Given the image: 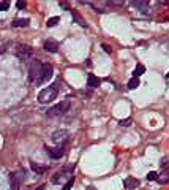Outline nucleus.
I'll list each match as a JSON object with an SVG mask.
<instances>
[{"label": "nucleus", "mask_w": 169, "mask_h": 190, "mask_svg": "<svg viewBox=\"0 0 169 190\" xmlns=\"http://www.w3.org/2000/svg\"><path fill=\"white\" fill-rule=\"evenodd\" d=\"M48 155L51 158H60L65 155V146H59V147H46Z\"/></svg>", "instance_id": "nucleus-6"}, {"label": "nucleus", "mask_w": 169, "mask_h": 190, "mask_svg": "<svg viewBox=\"0 0 169 190\" xmlns=\"http://www.w3.org/2000/svg\"><path fill=\"white\" fill-rule=\"evenodd\" d=\"M144 73H146V67L139 63V65L136 67L134 73H133V78H137V79H139V76H141V75H144Z\"/></svg>", "instance_id": "nucleus-15"}, {"label": "nucleus", "mask_w": 169, "mask_h": 190, "mask_svg": "<svg viewBox=\"0 0 169 190\" xmlns=\"http://www.w3.org/2000/svg\"><path fill=\"white\" fill-rule=\"evenodd\" d=\"M16 6H18L19 10H24V8L27 6V3H25V2H18V3H16Z\"/></svg>", "instance_id": "nucleus-26"}, {"label": "nucleus", "mask_w": 169, "mask_h": 190, "mask_svg": "<svg viewBox=\"0 0 169 190\" xmlns=\"http://www.w3.org/2000/svg\"><path fill=\"white\" fill-rule=\"evenodd\" d=\"M131 119H123V120H120L119 122V125H122V127H128V125H131Z\"/></svg>", "instance_id": "nucleus-22"}, {"label": "nucleus", "mask_w": 169, "mask_h": 190, "mask_svg": "<svg viewBox=\"0 0 169 190\" xmlns=\"http://www.w3.org/2000/svg\"><path fill=\"white\" fill-rule=\"evenodd\" d=\"M66 138H68V132L66 130H55L52 133V136H51V140L54 143H63Z\"/></svg>", "instance_id": "nucleus-7"}, {"label": "nucleus", "mask_w": 169, "mask_h": 190, "mask_svg": "<svg viewBox=\"0 0 169 190\" xmlns=\"http://www.w3.org/2000/svg\"><path fill=\"white\" fill-rule=\"evenodd\" d=\"M139 181L136 179V178H126L125 181H123V185H125V188H128V190H134V188H137L139 187Z\"/></svg>", "instance_id": "nucleus-9"}, {"label": "nucleus", "mask_w": 169, "mask_h": 190, "mask_svg": "<svg viewBox=\"0 0 169 190\" xmlns=\"http://www.w3.org/2000/svg\"><path fill=\"white\" fill-rule=\"evenodd\" d=\"M147 179H149V181H157V179H158V173H157V171H150V173L147 174Z\"/></svg>", "instance_id": "nucleus-19"}, {"label": "nucleus", "mask_w": 169, "mask_h": 190, "mask_svg": "<svg viewBox=\"0 0 169 190\" xmlns=\"http://www.w3.org/2000/svg\"><path fill=\"white\" fill-rule=\"evenodd\" d=\"M73 184H74V178H70V181H68V182L63 185V190H71Z\"/></svg>", "instance_id": "nucleus-20"}, {"label": "nucleus", "mask_w": 169, "mask_h": 190, "mask_svg": "<svg viewBox=\"0 0 169 190\" xmlns=\"http://www.w3.org/2000/svg\"><path fill=\"white\" fill-rule=\"evenodd\" d=\"M41 67H43V63H41L40 60H32L30 62V67H29V81L30 83H35L40 78V73H41Z\"/></svg>", "instance_id": "nucleus-3"}, {"label": "nucleus", "mask_w": 169, "mask_h": 190, "mask_svg": "<svg viewBox=\"0 0 169 190\" xmlns=\"http://www.w3.org/2000/svg\"><path fill=\"white\" fill-rule=\"evenodd\" d=\"M100 84H101V79H100V78L95 76V75H89V78H87V86H89L90 89L100 87Z\"/></svg>", "instance_id": "nucleus-10"}, {"label": "nucleus", "mask_w": 169, "mask_h": 190, "mask_svg": "<svg viewBox=\"0 0 169 190\" xmlns=\"http://www.w3.org/2000/svg\"><path fill=\"white\" fill-rule=\"evenodd\" d=\"M101 48H103V51H104V52H108V54H111V52H112L111 46H109V45H106V43H103V45H101Z\"/></svg>", "instance_id": "nucleus-24"}, {"label": "nucleus", "mask_w": 169, "mask_h": 190, "mask_svg": "<svg viewBox=\"0 0 169 190\" xmlns=\"http://www.w3.org/2000/svg\"><path fill=\"white\" fill-rule=\"evenodd\" d=\"M139 87V79L137 78H131L130 81H128V89H137Z\"/></svg>", "instance_id": "nucleus-17"}, {"label": "nucleus", "mask_w": 169, "mask_h": 190, "mask_svg": "<svg viewBox=\"0 0 169 190\" xmlns=\"http://www.w3.org/2000/svg\"><path fill=\"white\" fill-rule=\"evenodd\" d=\"M59 22H60V18H59V16H54V18H51V19L48 21V27H55Z\"/></svg>", "instance_id": "nucleus-18"}, {"label": "nucleus", "mask_w": 169, "mask_h": 190, "mask_svg": "<svg viewBox=\"0 0 169 190\" xmlns=\"http://www.w3.org/2000/svg\"><path fill=\"white\" fill-rule=\"evenodd\" d=\"M57 95H59V86L57 84H52L49 87H44L43 90H40L38 101L40 103H49V101L57 98Z\"/></svg>", "instance_id": "nucleus-1"}, {"label": "nucleus", "mask_w": 169, "mask_h": 190, "mask_svg": "<svg viewBox=\"0 0 169 190\" xmlns=\"http://www.w3.org/2000/svg\"><path fill=\"white\" fill-rule=\"evenodd\" d=\"M87 190H96V187H93V185H89V187H87Z\"/></svg>", "instance_id": "nucleus-27"}, {"label": "nucleus", "mask_w": 169, "mask_h": 190, "mask_svg": "<svg viewBox=\"0 0 169 190\" xmlns=\"http://www.w3.org/2000/svg\"><path fill=\"white\" fill-rule=\"evenodd\" d=\"M134 5H136L137 8H141V10H142V11H144V10L147 8V5H149V3H141V2H136Z\"/></svg>", "instance_id": "nucleus-25"}, {"label": "nucleus", "mask_w": 169, "mask_h": 190, "mask_svg": "<svg viewBox=\"0 0 169 190\" xmlns=\"http://www.w3.org/2000/svg\"><path fill=\"white\" fill-rule=\"evenodd\" d=\"M10 8V3L8 2H0V11H6Z\"/></svg>", "instance_id": "nucleus-23"}, {"label": "nucleus", "mask_w": 169, "mask_h": 190, "mask_svg": "<svg viewBox=\"0 0 169 190\" xmlns=\"http://www.w3.org/2000/svg\"><path fill=\"white\" fill-rule=\"evenodd\" d=\"M35 190H44V185H40V187H36Z\"/></svg>", "instance_id": "nucleus-28"}, {"label": "nucleus", "mask_w": 169, "mask_h": 190, "mask_svg": "<svg viewBox=\"0 0 169 190\" xmlns=\"http://www.w3.org/2000/svg\"><path fill=\"white\" fill-rule=\"evenodd\" d=\"M51 181H52L54 184H59V182L62 181V173H57V174H54Z\"/></svg>", "instance_id": "nucleus-21"}, {"label": "nucleus", "mask_w": 169, "mask_h": 190, "mask_svg": "<svg viewBox=\"0 0 169 190\" xmlns=\"http://www.w3.org/2000/svg\"><path fill=\"white\" fill-rule=\"evenodd\" d=\"M44 49H46V51H49V52H57L59 45L55 43V41H52V40H48V41L44 43Z\"/></svg>", "instance_id": "nucleus-11"}, {"label": "nucleus", "mask_w": 169, "mask_h": 190, "mask_svg": "<svg viewBox=\"0 0 169 190\" xmlns=\"http://www.w3.org/2000/svg\"><path fill=\"white\" fill-rule=\"evenodd\" d=\"M160 184H167L169 182V171H163L161 174H158V179H157Z\"/></svg>", "instance_id": "nucleus-13"}, {"label": "nucleus", "mask_w": 169, "mask_h": 190, "mask_svg": "<svg viewBox=\"0 0 169 190\" xmlns=\"http://www.w3.org/2000/svg\"><path fill=\"white\" fill-rule=\"evenodd\" d=\"M71 15H73V18H74V21L79 24V25H82V27H87V24H86V21H84L79 15H78V11H74V10H71Z\"/></svg>", "instance_id": "nucleus-14"}, {"label": "nucleus", "mask_w": 169, "mask_h": 190, "mask_svg": "<svg viewBox=\"0 0 169 190\" xmlns=\"http://www.w3.org/2000/svg\"><path fill=\"white\" fill-rule=\"evenodd\" d=\"M30 168H32L36 174H43V173L46 171V168H44V166H41V165L35 163V162H30Z\"/></svg>", "instance_id": "nucleus-12"}, {"label": "nucleus", "mask_w": 169, "mask_h": 190, "mask_svg": "<svg viewBox=\"0 0 169 190\" xmlns=\"http://www.w3.org/2000/svg\"><path fill=\"white\" fill-rule=\"evenodd\" d=\"M52 78V65L51 63H43L41 67V73H40V78L36 81V84L41 86L43 83H48V81Z\"/></svg>", "instance_id": "nucleus-4"}, {"label": "nucleus", "mask_w": 169, "mask_h": 190, "mask_svg": "<svg viewBox=\"0 0 169 190\" xmlns=\"http://www.w3.org/2000/svg\"><path fill=\"white\" fill-rule=\"evenodd\" d=\"M33 54V49L29 46V45H18L16 48V56L21 59V60H29Z\"/></svg>", "instance_id": "nucleus-5"}, {"label": "nucleus", "mask_w": 169, "mask_h": 190, "mask_svg": "<svg viewBox=\"0 0 169 190\" xmlns=\"http://www.w3.org/2000/svg\"><path fill=\"white\" fill-rule=\"evenodd\" d=\"M10 179H11V190H18L19 185H21V182H22V171L13 173Z\"/></svg>", "instance_id": "nucleus-8"}, {"label": "nucleus", "mask_w": 169, "mask_h": 190, "mask_svg": "<svg viewBox=\"0 0 169 190\" xmlns=\"http://www.w3.org/2000/svg\"><path fill=\"white\" fill-rule=\"evenodd\" d=\"M70 106H71V105H70V101H68V100H63V101L57 103L55 106L49 108L48 113H46V116H48V117H59V116H63L65 113H68Z\"/></svg>", "instance_id": "nucleus-2"}, {"label": "nucleus", "mask_w": 169, "mask_h": 190, "mask_svg": "<svg viewBox=\"0 0 169 190\" xmlns=\"http://www.w3.org/2000/svg\"><path fill=\"white\" fill-rule=\"evenodd\" d=\"M29 22H30L29 19H15V21H13V25H15V27H25Z\"/></svg>", "instance_id": "nucleus-16"}]
</instances>
